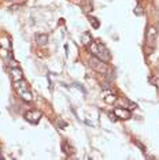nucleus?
<instances>
[{
	"instance_id": "obj_2",
	"label": "nucleus",
	"mask_w": 159,
	"mask_h": 160,
	"mask_svg": "<svg viewBox=\"0 0 159 160\" xmlns=\"http://www.w3.org/2000/svg\"><path fill=\"white\" fill-rule=\"evenodd\" d=\"M14 88H15L18 96L21 97V99H23L25 101H32V92L30 89H29L28 83L25 79H19V81H15L14 82Z\"/></svg>"
},
{
	"instance_id": "obj_11",
	"label": "nucleus",
	"mask_w": 159,
	"mask_h": 160,
	"mask_svg": "<svg viewBox=\"0 0 159 160\" xmlns=\"http://www.w3.org/2000/svg\"><path fill=\"white\" fill-rule=\"evenodd\" d=\"M91 22L93 23V28H95V29L99 28V22L96 21V18H91Z\"/></svg>"
},
{
	"instance_id": "obj_9",
	"label": "nucleus",
	"mask_w": 159,
	"mask_h": 160,
	"mask_svg": "<svg viewBox=\"0 0 159 160\" xmlns=\"http://www.w3.org/2000/svg\"><path fill=\"white\" fill-rule=\"evenodd\" d=\"M82 38H84V41L82 42H84L85 45H88V44H91L92 42V38H91V36H89V33H85L84 36H82Z\"/></svg>"
},
{
	"instance_id": "obj_10",
	"label": "nucleus",
	"mask_w": 159,
	"mask_h": 160,
	"mask_svg": "<svg viewBox=\"0 0 159 160\" xmlns=\"http://www.w3.org/2000/svg\"><path fill=\"white\" fill-rule=\"evenodd\" d=\"M115 100H117V97H115L114 96V94H108V96H106V97H104V101H106V103H114V101Z\"/></svg>"
},
{
	"instance_id": "obj_5",
	"label": "nucleus",
	"mask_w": 159,
	"mask_h": 160,
	"mask_svg": "<svg viewBox=\"0 0 159 160\" xmlns=\"http://www.w3.org/2000/svg\"><path fill=\"white\" fill-rule=\"evenodd\" d=\"M25 118L30 123H37L40 121V118H41V112L40 111H28L26 114H25Z\"/></svg>"
},
{
	"instance_id": "obj_4",
	"label": "nucleus",
	"mask_w": 159,
	"mask_h": 160,
	"mask_svg": "<svg viewBox=\"0 0 159 160\" xmlns=\"http://www.w3.org/2000/svg\"><path fill=\"white\" fill-rule=\"evenodd\" d=\"M156 36H158L156 28L150 26V28L147 29V33H146V41H147V45H148V47H154V45H155V41H156Z\"/></svg>"
},
{
	"instance_id": "obj_6",
	"label": "nucleus",
	"mask_w": 159,
	"mask_h": 160,
	"mask_svg": "<svg viewBox=\"0 0 159 160\" xmlns=\"http://www.w3.org/2000/svg\"><path fill=\"white\" fill-rule=\"evenodd\" d=\"M114 115L119 119H129L131 118V111L126 110V108H115L114 110Z\"/></svg>"
},
{
	"instance_id": "obj_8",
	"label": "nucleus",
	"mask_w": 159,
	"mask_h": 160,
	"mask_svg": "<svg viewBox=\"0 0 159 160\" xmlns=\"http://www.w3.org/2000/svg\"><path fill=\"white\" fill-rule=\"evenodd\" d=\"M36 42L38 45H45L48 42V36L47 34H36Z\"/></svg>"
},
{
	"instance_id": "obj_7",
	"label": "nucleus",
	"mask_w": 159,
	"mask_h": 160,
	"mask_svg": "<svg viewBox=\"0 0 159 160\" xmlns=\"http://www.w3.org/2000/svg\"><path fill=\"white\" fill-rule=\"evenodd\" d=\"M11 77H13V79H14V82H15V81H19V79H23L22 70H21L19 67L11 68Z\"/></svg>"
},
{
	"instance_id": "obj_12",
	"label": "nucleus",
	"mask_w": 159,
	"mask_h": 160,
	"mask_svg": "<svg viewBox=\"0 0 159 160\" xmlns=\"http://www.w3.org/2000/svg\"><path fill=\"white\" fill-rule=\"evenodd\" d=\"M0 159H2V153H0Z\"/></svg>"
},
{
	"instance_id": "obj_3",
	"label": "nucleus",
	"mask_w": 159,
	"mask_h": 160,
	"mask_svg": "<svg viewBox=\"0 0 159 160\" xmlns=\"http://www.w3.org/2000/svg\"><path fill=\"white\" fill-rule=\"evenodd\" d=\"M91 66H92V68H95L96 71L103 72V74H107V72H108V67H107L106 62L97 59V58H95V56H93L92 60H91Z\"/></svg>"
},
{
	"instance_id": "obj_1",
	"label": "nucleus",
	"mask_w": 159,
	"mask_h": 160,
	"mask_svg": "<svg viewBox=\"0 0 159 160\" xmlns=\"http://www.w3.org/2000/svg\"><path fill=\"white\" fill-rule=\"evenodd\" d=\"M91 52L92 55L97 58V59L103 60V62H108L110 60V52L106 48V45L102 42H91Z\"/></svg>"
}]
</instances>
